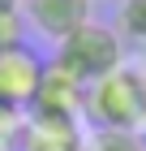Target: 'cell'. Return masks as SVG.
Here are the masks:
<instances>
[{
  "label": "cell",
  "instance_id": "cell-1",
  "mask_svg": "<svg viewBox=\"0 0 146 151\" xmlns=\"http://www.w3.org/2000/svg\"><path fill=\"white\" fill-rule=\"evenodd\" d=\"M82 112L90 116L95 129H129V134H142L146 129V73L129 69V65L103 73L99 82L86 86Z\"/></svg>",
  "mask_w": 146,
  "mask_h": 151
},
{
  "label": "cell",
  "instance_id": "cell-2",
  "mask_svg": "<svg viewBox=\"0 0 146 151\" xmlns=\"http://www.w3.org/2000/svg\"><path fill=\"white\" fill-rule=\"evenodd\" d=\"M60 69H69L78 82H99L103 73H112L125 65V52H120V39H116L112 26L103 22H82L78 30H69L65 39L56 43V56H52Z\"/></svg>",
  "mask_w": 146,
  "mask_h": 151
},
{
  "label": "cell",
  "instance_id": "cell-3",
  "mask_svg": "<svg viewBox=\"0 0 146 151\" xmlns=\"http://www.w3.org/2000/svg\"><path fill=\"white\" fill-rule=\"evenodd\" d=\"M39 78H43V56L30 43L0 52V108L26 112L39 91Z\"/></svg>",
  "mask_w": 146,
  "mask_h": 151
},
{
  "label": "cell",
  "instance_id": "cell-4",
  "mask_svg": "<svg viewBox=\"0 0 146 151\" xmlns=\"http://www.w3.org/2000/svg\"><path fill=\"white\" fill-rule=\"evenodd\" d=\"M82 104H86V82H78L69 69H60L56 60L43 65L39 91L30 99V116H60V121H78Z\"/></svg>",
  "mask_w": 146,
  "mask_h": 151
},
{
  "label": "cell",
  "instance_id": "cell-5",
  "mask_svg": "<svg viewBox=\"0 0 146 151\" xmlns=\"http://www.w3.org/2000/svg\"><path fill=\"white\" fill-rule=\"evenodd\" d=\"M22 22L60 43L69 30L90 22V0H22Z\"/></svg>",
  "mask_w": 146,
  "mask_h": 151
},
{
  "label": "cell",
  "instance_id": "cell-6",
  "mask_svg": "<svg viewBox=\"0 0 146 151\" xmlns=\"http://www.w3.org/2000/svg\"><path fill=\"white\" fill-rule=\"evenodd\" d=\"M17 151H82V129L78 121H60V116H30L22 125Z\"/></svg>",
  "mask_w": 146,
  "mask_h": 151
},
{
  "label": "cell",
  "instance_id": "cell-7",
  "mask_svg": "<svg viewBox=\"0 0 146 151\" xmlns=\"http://www.w3.org/2000/svg\"><path fill=\"white\" fill-rule=\"evenodd\" d=\"M82 151H146V142L129 129H90L82 138Z\"/></svg>",
  "mask_w": 146,
  "mask_h": 151
},
{
  "label": "cell",
  "instance_id": "cell-8",
  "mask_svg": "<svg viewBox=\"0 0 146 151\" xmlns=\"http://www.w3.org/2000/svg\"><path fill=\"white\" fill-rule=\"evenodd\" d=\"M26 43V22H22V9H0V52L9 47H22Z\"/></svg>",
  "mask_w": 146,
  "mask_h": 151
},
{
  "label": "cell",
  "instance_id": "cell-9",
  "mask_svg": "<svg viewBox=\"0 0 146 151\" xmlns=\"http://www.w3.org/2000/svg\"><path fill=\"white\" fill-rule=\"evenodd\" d=\"M120 30L137 43H146V0H125L120 4Z\"/></svg>",
  "mask_w": 146,
  "mask_h": 151
},
{
  "label": "cell",
  "instance_id": "cell-10",
  "mask_svg": "<svg viewBox=\"0 0 146 151\" xmlns=\"http://www.w3.org/2000/svg\"><path fill=\"white\" fill-rule=\"evenodd\" d=\"M22 112L13 108H0V151H17V138H22Z\"/></svg>",
  "mask_w": 146,
  "mask_h": 151
},
{
  "label": "cell",
  "instance_id": "cell-11",
  "mask_svg": "<svg viewBox=\"0 0 146 151\" xmlns=\"http://www.w3.org/2000/svg\"><path fill=\"white\" fill-rule=\"evenodd\" d=\"M0 9H22V0H0Z\"/></svg>",
  "mask_w": 146,
  "mask_h": 151
}]
</instances>
